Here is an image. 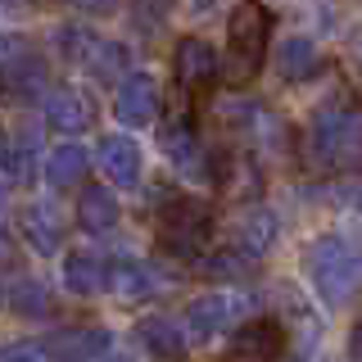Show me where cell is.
I'll use <instances>...</instances> for the list:
<instances>
[{"label": "cell", "mask_w": 362, "mask_h": 362, "mask_svg": "<svg viewBox=\"0 0 362 362\" xmlns=\"http://www.w3.org/2000/svg\"><path fill=\"white\" fill-rule=\"evenodd\" d=\"M222 113H226V122H231V127L245 136L249 150H263V154H281V150H286L290 132H286V122H281L267 105H245V100H226Z\"/></svg>", "instance_id": "obj_7"}, {"label": "cell", "mask_w": 362, "mask_h": 362, "mask_svg": "<svg viewBox=\"0 0 362 362\" xmlns=\"http://www.w3.org/2000/svg\"><path fill=\"white\" fill-rule=\"evenodd\" d=\"M286 354V326L272 322V317H254V322L235 326L226 358L231 362H276Z\"/></svg>", "instance_id": "obj_9"}, {"label": "cell", "mask_w": 362, "mask_h": 362, "mask_svg": "<svg viewBox=\"0 0 362 362\" xmlns=\"http://www.w3.org/2000/svg\"><path fill=\"white\" fill-rule=\"evenodd\" d=\"M209 235H213V209L204 199L177 195L158 213V245L177 258H199L209 249Z\"/></svg>", "instance_id": "obj_5"}, {"label": "cell", "mask_w": 362, "mask_h": 362, "mask_svg": "<svg viewBox=\"0 0 362 362\" xmlns=\"http://www.w3.org/2000/svg\"><path fill=\"white\" fill-rule=\"evenodd\" d=\"M299 158L308 173H322V177L362 173V109H349V105L317 109L299 136Z\"/></svg>", "instance_id": "obj_1"}, {"label": "cell", "mask_w": 362, "mask_h": 362, "mask_svg": "<svg viewBox=\"0 0 362 362\" xmlns=\"http://www.w3.org/2000/svg\"><path fill=\"white\" fill-rule=\"evenodd\" d=\"M245 313V299L240 294H226V290H213V294H199L186 313V331L190 339H213L222 331H231Z\"/></svg>", "instance_id": "obj_11"}, {"label": "cell", "mask_w": 362, "mask_h": 362, "mask_svg": "<svg viewBox=\"0 0 362 362\" xmlns=\"http://www.w3.org/2000/svg\"><path fill=\"white\" fill-rule=\"evenodd\" d=\"M158 109H163V95H158V82L150 73H127L118 82L113 113L122 127H150V122H158Z\"/></svg>", "instance_id": "obj_10"}, {"label": "cell", "mask_w": 362, "mask_h": 362, "mask_svg": "<svg viewBox=\"0 0 362 362\" xmlns=\"http://www.w3.org/2000/svg\"><path fill=\"white\" fill-rule=\"evenodd\" d=\"M154 290H158V281H154L150 263H136V258H113L109 263V294L113 299L132 303V299H145Z\"/></svg>", "instance_id": "obj_21"}, {"label": "cell", "mask_w": 362, "mask_h": 362, "mask_svg": "<svg viewBox=\"0 0 362 362\" xmlns=\"http://www.w3.org/2000/svg\"><path fill=\"white\" fill-rule=\"evenodd\" d=\"M136 339H141L154 358H186L190 331H181L173 317H158L154 313V317H141V322H136Z\"/></svg>", "instance_id": "obj_19"}, {"label": "cell", "mask_w": 362, "mask_h": 362, "mask_svg": "<svg viewBox=\"0 0 362 362\" xmlns=\"http://www.w3.org/2000/svg\"><path fill=\"white\" fill-rule=\"evenodd\" d=\"M267 37H272V9L263 0H240L226 18V64L222 77L231 86H249L267 59Z\"/></svg>", "instance_id": "obj_2"}, {"label": "cell", "mask_w": 362, "mask_h": 362, "mask_svg": "<svg viewBox=\"0 0 362 362\" xmlns=\"http://www.w3.org/2000/svg\"><path fill=\"white\" fill-rule=\"evenodd\" d=\"M231 245L249 258H263L272 245H276V213L263 209V204H249V209L235 213L231 222Z\"/></svg>", "instance_id": "obj_14"}, {"label": "cell", "mask_w": 362, "mask_h": 362, "mask_svg": "<svg viewBox=\"0 0 362 362\" xmlns=\"http://www.w3.org/2000/svg\"><path fill=\"white\" fill-rule=\"evenodd\" d=\"M64 286L73 294L109 290V263H100V258H90V254H68L64 258Z\"/></svg>", "instance_id": "obj_24"}, {"label": "cell", "mask_w": 362, "mask_h": 362, "mask_svg": "<svg viewBox=\"0 0 362 362\" xmlns=\"http://www.w3.org/2000/svg\"><path fill=\"white\" fill-rule=\"evenodd\" d=\"M5 299H9V313L14 317H50L54 313V299H50V290H45L41 276H14V272H9Z\"/></svg>", "instance_id": "obj_22"}, {"label": "cell", "mask_w": 362, "mask_h": 362, "mask_svg": "<svg viewBox=\"0 0 362 362\" xmlns=\"http://www.w3.org/2000/svg\"><path fill=\"white\" fill-rule=\"evenodd\" d=\"M23 240L32 245V254H59V245H64V218H59V209L54 204H28L23 209Z\"/></svg>", "instance_id": "obj_15"}, {"label": "cell", "mask_w": 362, "mask_h": 362, "mask_svg": "<svg viewBox=\"0 0 362 362\" xmlns=\"http://www.w3.org/2000/svg\"><path fill=\"white\" fill-rule=\"evenodd\" d=\"M168 9H173V0H136V28L158 32L168 23Z\"/></svg>", "instance_id": "obj_26"}, {"label": "cell", "mask_w": 362, "mask_h": 362, "mask_svg": "<svg viewBox=\"0 0 362 362\" xmlns=\"http://www.w3.org/2000/svg\"><path fill=\"white\" fill-rule=\"evenodd\" d=\"M54 41H59V54L73 68H86V73L105 77V82H122V77H127V68H132L127 45L95 37L90 28H82V23H64V28L54 32Z\"/></svg>", "instance_id": "obj_4"}, {"label": "cell", "mask_w": 362, "mask_h": 362, "mask_svg": "<svg viewBox=\"0 0 362 362\" xmlns=\"http://www.w3.org/2000/svg\"><path fill=\"white\" fill-rule=\"evenodd\" d=\"M5 95L9 100H32L41 95L45 82H50V68L37 50H32V41L23 37H5Z\"/></svg>", "instance_id": "obj_8"}, {"label": "cell", "mask_w": 362, "mask_h": 362, "mask_svg": "<svg viewBox=\"0 0 362 362\" xmlns=\"http://www.w3.org/2000/svg\"><path fill=\"white\" fill-rule=\"evenodd\" d=\"M349 354H354V358H362V322L354 326V335H349Z\"/></svg>", "instance_id": "obj_29"}, {"label": "cell", "mask_w": 362, "mask_h": 362, "mask_svg": "<svg viewBox=\"0 0 362 362\" xmlns=\"http://www.w3.org/2000/svg\"><path fill=\"white\" fill-rule=\"evenodd\" d=\"M5 358L9 362H45V358H54V354H50V344H45V339H37V344H9Z\"/></svg>", "instance_id": "obj_27"}, {"label": "cell", "mask_w": 362, "mask_h": 362, "mask_svg": "<svg viewBox=\"0 0 362 362\" xmlns=\"http://www.w3.org/2000/svg\"><path fill=\"white\" fill-rule=\"evenodd\" d=\"M95 158H100V168H105V177L113 186H136V181H141V168H145L141 163V145L127 141V136H105Z\"/></svg>", "instance_id": "obj_16"}, {"label": "cell", "mask_w": 362, "mask_h": 362, "mask_svg": "<svg viewBox=\"0 0 362 362\" xmlns=\"http://www.w3.org/2000/svg\"><path fill=\"white\" fill-rule=\"evenodd\" d=\"M317 68H322V54H317V45L308 37H290L276 50V77H281V82H290V86L308 82Z\"/></svg>", "instance_id": "obj_23"}, {"label": "cell", "mask_w": 362, "mask_h": 362, "mask_svg": "<svg viewBox=\"0 0 362 362\" xmlns=\"http://www.w3.org/2000/svg\"><path fill=\"white\" fill-rule=\"evenodd\" d=\"M32 150H37V141H32V136H18V132L5 136V154H0V168H5V190H18L23 181H32Z\"/></svg>", "instance_id": "obj_25"}, {"label": "cell", "mask_w": 362, "mask_h": 362, "mask_svg": "<svg viewBox=\"0 0 362 362\" xmlns=\"http://www.w3.org/2000/svg\"><path fill=\"white\" fill-rule=\"evenodd\" d=\"M64 5L82 9V14H90V18H100V14H113V9H118V0H64Z\"/></svg>", "instance_id": "obj_28"}, {"label": "cell", "mask_w": 362, "mask_h": 362, "mask_svg": "<svg viewBox=\"0 0 362 362\" xmlns=\"http://www.w3.org/2000/svg\"><path fill=\"white\" fill-rule=\"evenodd\" d=\"M158 145H163L168 163H173L181 177H190V181H213V158L204 154L199 132H195V122H190L186 113H173V118L158 127Z\"/></svg>", "instance_id": "obj_6"}, {"label": "cell", "mask_w": 362, "mask_h": 362, "mask_svg": "<svg viewBox=\"0 0 362 362\" xmlns=\"http://www.w3.org/2000/svg\"><path fill=\"white\" fill-rule=\"evenodd\" d=\"M308 281L317 290V299L326 308H344L349 299L362 290V249H354L339 235H322L308 245Z\"/></svg>", "instance_id": "obj_3"}, {"label": "cell", "mask_w": 362, "mask_h": 362, "mask_svg": "<svg viewBox=\"0 0 362 362\" xmlns=\"http://www.w3.org/2000/svg\"><path fill=\"white\" fill-rule=\"evenodd\" d=\"M218 54H213L209 41L199 37H186L177 41V54H173V73H177V86L186 90V95H204V90L213 86V77H218Z\"/></svg>", "instance_id": "obj_13"}, {"label": "cell", "mask_w": 362, "mask_h": 362, "mask_svg": "<svg viewBox=\"0 0 362 362\" xmlns=\"http://www.w3.org/2000/svg\"><path fill=\"white\" fill-rule=\"evenodd\" d=\"M86 168H90V154H86V145H77V141H59L50 154H45V181H50L54 190L82 186Z\"/></svg>", "instance_id": "obj_18"}, {"label": "cell", "mask_w": 362, "mask_h": 362, "mask_svg": "<svg viewBox=\"0 0 362 362\" xmlns=\"http://www.w3.org/2000/svg\"><path fill=\"white\" fill-rule=\"evenodd\" d=\"M54 358H105L113 349V335L105 326H77V331H59L45 339Z\"/></svg>", "instance_id": "obj_20"}, {"label": "cell", "mask_w": 362, "mask_h": 362, "mask_svg": "<svg viewBox=\"0 0 362 362\" xmlns=\"http://www.w3.org/2000/svg\"><path fill=\"white\" fill-rule=\"evenodd\" d=\"M122 209H118V195L105 186H86L82 195H77V226L90 235H109L113 226H118Z\"/></svg>", "instance_id": "obj_17"}, {"label": "cell", "mask_w": 362, "mask_h": 362, "mask_svg": "<svg viewBox=\"0 0 362 362\" xmlns=\"http://www.w3.org/2000/svg\"><path fill=\"white\" fill-rule=\"evenodd\" d=\"M5 5H9V9H18V5H37V0H5Z\"/></svg>", "instance_id": "obj_30"}, {"label": "cell", "mask_w": 362, "mask_h": 362, "mask_svg": "<svg viewBox=\"0 0 362 362\" xmlns=\"http://www.w3.org/2000/svg\"><path fill=\"white\" fill-rule=\"evenodd\" d=\"M90 122H95V100H90V90L82 86H54L50 95H45V127L59 132V136H77L86 132Z\"/></svg>", "instance_id": "obj_12"}]
</instances>
